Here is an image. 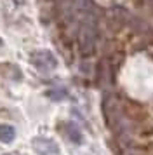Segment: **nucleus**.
I'll use <instances>...</instances> for the list:
<instances>
[{"label": "nucleus", "mask_w": 153, "mask_h": 155, "mask_svg": "<svg viewBox=\"0 0 153 155\" xmlns=\"http://www.w3.org/2000/svg\"><path fill=\"white\" fill-rule=\"evenodd\" d=\"M78 47H80L82 56L85 58L94 54V51H96V31H94L92 23H85L80 28V31H78Z\"/></svg>", "instance_id": "nucleus-1"}, {"label": "nucleus", "mask_w": 153, "mask_h": 155, "mask_svg": "<svg viewBox=\"0 0 153 155\" xmlns=\"http://www.w3.org/2000/svg\"><path fill=\"white\" fill-rule=\"evenodd\" d=\"M30 61L38 71H52L57 68V59L50 51H35Z\"/></svg>", "instance_id": "nucleus-2"}, {"label": "nucleus", "mask_w": 153, "mask_h": 155, "mask_svg": "<svg viewBox=\"0 0 153 155\" xmlns=\"http://www.w3.org/2000/svg\"><path fill=\"white\" fill-rule=\"evenodd\" d=\"M31 147H33L35 153L38 155H59V152H61L59 145L49 138H35L31 141Z\"/></svg>", "instance_id": "nucleus-3"}, {"label": "nucleus", "mask_w": 153, "mask_h": 155, "mask_svg": "<svg viewBox=\"0 0 153 155\" xmlns=\"http://www.w3.org/2000/svg\"><path fill=\"white\" fill-rule=\"evenodd\" d=\"M16 138V129L11 124H0V141L2 143H12Z\"/></svg>", "instance_id": "nucleus-4"}, {"label": "nucleus", "mask_w": 153, "mask_h": 155, "mask_svg": "<svg viewBox=\"0 0 153 155\" xmlns=\"http://www.w3.org/2000/svg\"><path fill=\"white\" fill-rule=\"evenodd\" d=\"M66 134H68V138L73 141V143H76V145L82 143V133H80V129H78L75 124H68V126H66Z\"/></svg>", "instance_id": "nucleus-5"}, {"label": "nucleus", "mask_w": 153, "mask_h": 155, "mask_svg": "<svg viewBox=\"0 0 153 155\" xmlns=\"http://www.w3.org/2000/svg\"><path fill=\"white\" fill-rule=\"evenodd\" d=\"M47 94L50 96V98H54L56 101H59L61 98H64V96H66V92H64V91H50V92H47Z\"/></svg>", "instance_id": "nucleus-6"}, {"label": "nucleus", "mask_w": 153, "mask_h": 155, "mask_svg": "<svg viewBox=\"0 0 153 155\" xmlns=\"http://www.w3.org/2000/svg\"><path fill=\"white\" fill-rule=\"evenodd\" d=\"M24 2H26V0H16V4H18V5H21V4H24Z\"/></svg>", "instance_id": "nucleus-7"}]
</instances>
